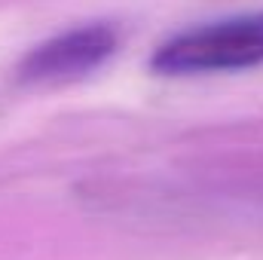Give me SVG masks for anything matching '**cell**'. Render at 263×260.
<instances>
[{
    "label": "cell",
    "mask_w": 263,
    "mask_h": 260,
    "mask_svg": "<svg viewBox=\"0 0 263 260\" xmlns=\"http://www.w3.org/2000/svg\"><path fill=\"white\" fill-rule=\"evenodd\" d=\"M263 65V12L190 28L153 55L162 73H214Z\"/></svg>",
    "instance_id": "cell-1"
},
{
    "label": "cell",
    "mask_w": 263,
    "mask_h": 260,
    "mask_svg": "<svg viewBox=\"0 0 263 260\" xmlns=\"http://www.w3.org/2000/svg\"><path fill=\"white\" fill-rule=\"evenodd\" d=\"M117 43V34L104 25L67 31L62 37L43 43L37 52H31L25 73L34 80H59V77H77L98 65L104 55H110Z\"/></svg>",
    "instance_id": "cell-2"
}]
</instances>
